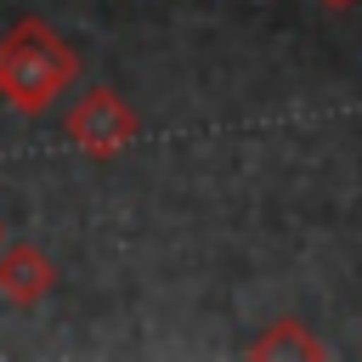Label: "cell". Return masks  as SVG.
Returning a JSON list of instances; mask_svg holds the SVG:
<instances>
[{"mask_svg": "<svg viewBox=\"0 0 362 362\" xmlns=\"http://www.w3.org/2000/svg\"><path fill=\"white\" fill-rule=\"evenodd\" d=\"M79 79V51L45 23V17H17L0 34V102L40 119L51 113Z\"/></svg>", "mask_w": 362, "mask_h": 362, "instance_id": "1", "label": "cell"}, {"mask_svg": "<svg viewBox=\"0 0 362 362\" xmlns=\"http://www.w3.org/2000/svg\"><path fill=\"white\" fill-rule=\"evenodd\" d=\"M62 130H68V141H74L85 158L107 164V158H119V153L141 136V119H136V107H130L113 85H90V90H79V102L68 107Z\"/></svg>", "mask_w": 362, "mask_h": 362, "instance_id": "2", "label": "cell"}, {"mask_svg": "<svg viewBox=\"0 0 362 362\" xmlns=\"http://www.w3.org/2000/svg\"><path fill=\"white\" fill-rule=\"evenodd\" d=\"M51 288H57L51 255L40 243H28V238H6L0 243V300L17 305V311H34Z\"/></svg>", "mask_w": 362, "mask_h": 362, "instance_id": "3", "label": "cell"}, {"mask_svg": "<svg viewBox=\"0 0 362 362\" xmlns=\"http://www.w3.org/2000/svg\"><path fill=\"white\" fill-rule=\"evenodd\" d=\"M249 356H300V362H317V356H328V345L300 317H277L260 339H249Z\"/></svg>", "mask_w": 362, "mask_h": 362, "instance_id": "4", "label": "cell"}, {"mask_svg": "<svg viewBox=\"0 0 362 362\" xmlns=\"http://www.w3.org/2000/svg\"><path fill=\"white\" fill-rule=\"evenodd\" d=\"M317 6H328V11H351L356 0H317Z\"/></svg>", "mask_w": 362, "mask_h": 362, "instance_id": "5", "label": "cell"}, {"mask_svg": "<svg viewBox=\"0 0 362 362\" xmlns=\"http://www.w3.org/2000/svg\"><path fill=\"white\" fill-rule=\"evenodd\" d=\"M0 243H6V221H0Z\"/></svg>", "mask_w": 362, "mask_h": 362, "instance_id": "6", "label": "cell"}]
</instances>
